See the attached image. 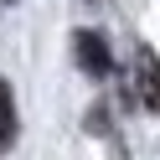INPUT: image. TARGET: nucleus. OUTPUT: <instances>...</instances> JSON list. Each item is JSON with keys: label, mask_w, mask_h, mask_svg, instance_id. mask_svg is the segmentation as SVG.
I'll return each mask as SVG.
<instances>
[{"label": "nucleus", "mask_w": 160, "mask_h": 160, "mask_svg": "<svg viewBox=\"0 0 160 160\" xmlns=\"http://www.w3.org/2000/svg\"><path fill=\"white\" fill-rule=\"evenodd\" d=\"M72 57H78V67H83L88 78H108L114 72V52H108V42L98 31H78L72 36Z\"/></svg>", "instance_id": "f257e3e1"}, {"label": "nucleus", "mask_w": 160, "mask_h": 160, "mask_svg": "<svg viewBox=\"0 0 160 160\" xmlns=\"http://www.w3.org/2000/svg\"><path fill=\"white\" fill-rule=\"evenodd\" d=\"M134 93H139V103H145L150 114H160V57L150 52V47L134 52Z\"/></svg>", "instance_id": "f03ea898"}, {"label": "nucleus", "mask_w": 160, "mask_h": 160, "mask_svg": "<svg viewBox=\"0 0 160 160\" xmlns=\"http://www.w3.org/2000/svg\"><path fill=\"white\" fill-rule=\"evenodd\" d=\"M16 139H21V119H16V93H11V83L0 78V155H5V150H16Z\"/></svg>", "instance_id": "7ed1b4c3"}]
</instances>
